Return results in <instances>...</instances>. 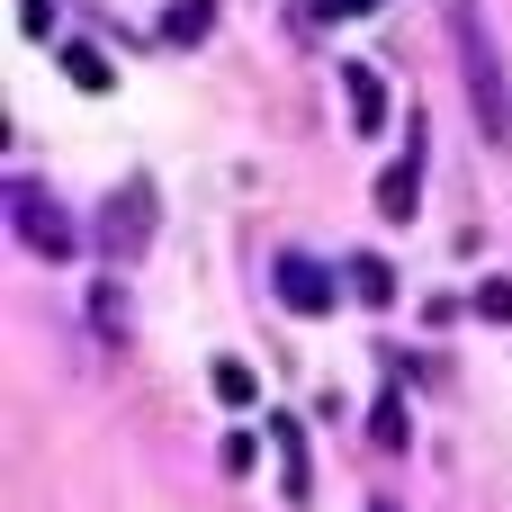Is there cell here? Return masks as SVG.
<instances>
[{
    "label": "cell",
    "instance_id": "cell-1",
    "mask_svg": "<svg viewBox=\"0 0 512 512\" xmlns=\"http://www.w3.org/2000/svg\"><path fill=\"white\" fill-rule=\"evenodd\" d=\"M450 45H459V72H468V99H477V126L512 144V81H504V54H495V27L477 0H450Z\"/></svg>",
    "mask_w": 512,
    "mask_h": 512
},
{
    "label": "cell",
    "instance_id": "cell-2",
    "mask_svg": "<svg viewBox=\"0 0 512 512\" xmlns=\"http://www.w3.org/2000/svg\"><path fill=\"white\" fill-rule=\"evenodd\" d=\"M0 207H9V225H18V243H27L36 261H72V252H81V225H72L36 180H9V189H0Z\"/></svg>",
    "mask_w": 512,
    "mask_h": 512
},
{
    "label": "cell",
    "instance_id": "cell-3",
    "mask_svg": "<svg viewBox=\"0 0 512 512\" xmlns=\"http://www.w3.org/2000/svg\"><path fill=\"white\" fill-rule=\"evenodd\" d=\"M144 243H153V189H144V180H117V198L99 207V252L126 270Z\"/></svg>",
    "mask_w": 512,
    "mask_h": 512
},
{
    "label": "cell",
    "instance_id": "cell-4",
    "mask_svg": "<svg viewBox=\"0 0 512 512\" xmlns=\"http://www.w3.org/2000/svg\"><path fill=\"white\" fill-rule=\"evenodd\" d=\"M423 153H432V126H423L414 153H396V162L378 171V216H387V225H414V216H423Z\"/></svg>",
    "mask_w": 512,
    "mask_h": 512
},
{
    "label": "cell",
    "instance_id": "cell-5",
    "mask_svg": "<svg viewBox=\"0 0 512 512\" xmlns=\"http://www.w3.org/2000/svg\"><path fill=\"white\" fill-rule=\"evenodd\" d=\"M333 297H342V288H333V270H324V261L279 252V306H288V315H333Z\"/></svg>",
    "mask_w": 512,
    "mask_h": 512
},
{
    "label": "cell",
    "instance_id": "cell-6",
    "mask_svg": "<svg viewBox=\"0 0 512 512\" xmlns=\"http://www.w3.org/2000/svg\"><path fill=\"white\" fill-rule=\"evenodd\" d=\"M342 99H351V126H360V135H378V126H387V81H378L369 63H351V72H342Z\"/></svg>",
    "mask_w": 512,
    "mask_h": 512
},
{
    "label": "cell",
    "instance_id": "cell-7",
    "mask_svg": "<svg viewBox=\"0 0 512 512\" xmlns=\"http://www.w3.org/2000/svg\"><path fill=\"white\" fill-rule=\"evenodd\" d=\"M270 441H279V486H288V504H306V486H315V477H306V432H297V423H270Z\"/></svg>",
    "mask_w": 512,
    "mask_h": 512
},
{
    "label": "cell",
    "instance_id": "cell-8",
    "mask_svg": "<svg viewBox=\"0 0 512 512\" xmlns=\"http://www.w3.org/2000/svg\"><path fill=\"white\" fill-rule=\"evenodd\" d=\"M63 81H72V90H117V72H108V54H99V45H81V36L63 45Z\"/></svg>",
    "mask_w": 512,
    "mask_h": 512
},
{
    "label": "cell",
    "instance_id": "cell-9",
    "mask_svg": "<svg viewBox=\"0 0 512 512\" xmlns=\"http://www.w3.org/2000/svg\"><path fill=\"white\" fill-rule=\"evenodd\" d=\"M342 279H351V297H360V306H396V270H387L378 252H360Z\"/></svg>",
    "mask_w": 512,
    "mask_h": 512
},
{
    "label": "cell",
    "instance_id": "cell-10",
    "mask_svg": "<svg viewBox=\"0 0 512 512\" xmlns=\"http://www.w3.org/2000/svg\"><path fill=\"white\" fill-rule=\"evenodd\" d=\"M369 441H378V450H405V441H414V414H405V396H396V387L369 405Z\"/></svg>",
    "mask_w": 512,
    "mask_h": 512
},
{
    "label": "cell",
    "instance_id": "cell-11",
    "mask_svg": "<svg viewBox=\"0 0 512 512\" xmlns=\"http://www.w3.org/2000/svg\"><path fill=\"white\" fill-rule=\"evenodd\" d=\"M162 36H171V45H207V36H216V0H171Z\"/></svg>",
    "mask_w": 512,
    "mask_h": 512
},
{
    "label": "cell",
    "instance_id": "cell-12",
    "mask_svg": "<svg viewBox=\"0 0 512 512\" xmlns=\"http://www.w3.org/2000/svg\"><path fill=\"white\" fill-rule=\"evenodd\" d=\"M252 396H261V378L243 360H216V405H252Z\"/></svg>",
    "mask_w": 512,
    "mask_h": 512
},
{
    "label": "cell",
    "instance_id": "cell-13",
    "mask_svg": "<svg viewBox=\"0 0 512 512\" xmlns=\"http://www.w3.org/2000/svg\"><path fill=\"white\" fill-rule=\"evenodd\" d=\"M486 324H512V279H477V297H468Z\"/></svg>",
    "mask_w": 512,
    "mask_h": 512
},
{
    "label": "cell",
    "instance_id": "cell-14",
    "mask_svg": "<svg viewBox=\"0 0 512 512\" xmlns=\"http://www.w3.org/2000/svg\"><path fill=\"white\" fill-rule=\"evenodd\" d=\"M369 9H387V0H315L306 18H315V27H351V18H369Z\"/></svg>",
    "mask_w": 512,
    "mask_h": 512
},
{
    "label": "cell",
    "instance_id": "cell-15",
    "mask_svg": "<svg viewBox=\"0 0 512 512\" xmlns=\"http://www.w3.org/2000/svg\"><path fill=\"white\" fill-rule=\"evenodd\" d=\"M252 459H261V441H252V432H225V468H234V477H243V468H252Z\"/></svg>",
    "mask_w": 512,
    "mask_h": 512
},
{
    "label": "cell",
    "instance_id": "cell-16",
    "mask_svg": "<svg viewBox=\"0 0 512 512\" xmlns=\"http://www.w3.org/2000/svg\"><path fill=\"white\" fill-rule=\"evenodd\" d=\"M18 27L27 36H54V0H18Z\"/></svg>",
    "mask_w": 512,
    "mask_h": 512
}]
</instances>
